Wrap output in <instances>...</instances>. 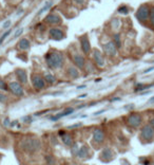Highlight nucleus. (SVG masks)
Here are the masks:
<instances>
[{
	"label": "nucleus",
	"instance_id": "obj_1",
	"mask_svg": "<svg viewBox=\"0 0 154 165\" xmlns=\"http://www.w3.org/2000/svg\"><path fill=\"white\" fill-rule=\"evenodd\" d=\"M45 59L49 68L53 69V70L61 68L63 66V64H65V56H63L62 53L57 50L49 51L45 54Z\"/></svg>",
	"mask_w": 154,
	"mask_h": 165
},
{
	"label": "nucleus",
	"instance_id": "obj_2",
	"mask_svg": "<svg viewBox=\"0 0 154 165\" xmlns=\"http://www.w3.org/2000/svg\"><path fill=\"white\" fill-rule=\"evenodd\" d=\"M21 146L22 150H24L28 154H35L41 148V142L38 140L37 138L34 136H29V138H25L21 141Z\"/></svg>",
	"mask_w": 154,
	"mask_h": 165
},
{
	"label": "nucleus",
	"instance_id": "obj_3",
	"mask_svg": "<svg viewBox=\"0 0 154 165\" xmlns=\"http://www.w3.org/2000/svg\"><path fill=\"white\" fill-rule=\"evenodd\" d=\"M135 16L140 22H145L149 20V16H150V7L147 4H142L137 9V12L135 14Z\"/></svg>",
	"mask_w": 154,
	"mask_h": 165
},
{
	"label": "nucleus",
	"instance_id": "obj_4",
	"mask_svg": "<svg viewBox=\"0 0 154 165\" xmlns=\"http://www.w3.org/2000/svg\"><path fill=\"white\" fill-rule=\"evenodd\" d=\"M128 123H129V125L131 127L133 128H137L139 127L140 125H142V122H143V118L142 115L139 114V113L137 112H131L129 115H128Z\"/></svg>",
	"mask_w": 154,
	"mask_h": 165
},
{
	"label": "nucleus",
	"instance_id": "obj_5",
	"mask_svg": "<svg viewBox=\"0 0 154 165\" xmlns=\"http://www.w3.org/2000/svg\"><path fill=\"white\" fill-rule=\"evenodd\" d=\"M140 138L146 142H152L154 140V130L150 125L143 126L140 130Z\"/></svg>",
	"mask_w": 154,
	"mask_h": 165
},
{
	"label": "nucleus",
	"instance_id": "obj_6",
	"mask_svg": "<svg viewBox=\"0 0 154 165\" xmlns=\"http://www.w3.org/2000/svg\"><path fill=\"white\" fill-rule=\"evenodd\" d=\"M102 49H104V52L107 56L115 57V56L117 55V50H118V49L116 48V46L114 45V42H113L112 40L105 43V45L102 46Z\"/></svg>",
	"mask_w": 154,
	"mask_h": 165
},
{
	"label": "nucleus",
	"instance_id": "obj_7",
	"mask_svg": "<svg viewBox=\"0 0 154 165\" xmlns=\"http://www.w3.org/2000/svg\"><path fill=\"white\" fill-rule=\"evenodd\" d=\"M99 159L101 160L102 162H111L113 159H114V151H113L112 148L110 147H106L102 149L101 154V157H99Z\"/></svg>",
	"mask_w": 154,
	"mask_h": 165
},
{
	"label": "nucleus",
	"instance_id": "obj_8",
	"mask_svg": "<svg viewBox=\"0 0 154 165\" xmlns=\"http://www.w3.org/2000/svg\"><path fill=\"white\" fill-rule=\"evenodd\" d=\"M92 56H93L94 63L96 64V66L101 67V68L105 67V65H106V60H105V57L101 51L95 49V50H93V52H92Z\"/></svg>",
	"mask_w": 154,
	"mask_h": 165
},
{
	"label": "nucleus",
	"instance_id": "obj_9",
	"mask_svg": "<svg viewBox=\"0 0 154 165\" xmlns=\"http://www.w3.org/2000/svg\"><path fill=\"white\" fill-rule=\"evenodd\" d=\"M9 88L12 91V93L15 94L16 96H22V95L24 94V91L22 86L17 82H10Z\"/></svg>",
	"mask_w": 154,
	"mask_h": 165
},
{
	"label": "nucleus",
	"instance_id": "obj_10",
	"mask_svg": "<svg viewBox=\"0 0 154 165\" xmlns=\"http://www.w3.org/2000/svg\"><path fill=\"white\" fill-rule=\"evenodd\" d=\"M32 84L36 90H41L45 87V82L43 79V77L38 75V74L32 75Z\"/></svg>",
	"mask_w": 154,
	"mask_h": 165
},
{
	"label": "nucleus",
	"instance_id": "obj_11",
	"mask_svg": "<svg viewBox=\"0 0 154 165\" xmlns=\"http://www.w3.org/2000/svg\"><path fill=\"white\" fill-rule=\"evenodd\" d=\"M79 41H80L81 51H83L84 54H89L90 52H91V45H90L88 35L80 36V38H79Z\"/></svg>",
	"mask_w": 154,
	"mask_h": 165
},
{
	"label": "nucleus",
	"instance_id": "obj_12",
	"mask_svg": "<svg viewBox=\"0 0 154 165\" xmlns=\"http://www.w3.org/2000/svg\"><path fill=\"white\" fill-rule=\"evenodd\" d=\"M49 35L54 40H61L65 38V33L58 28H51L49 31Z\"/></svg>",
	"mask_w": 154,
	"mask_h": 165
},
{
	"label": "nucleus",
	"instance_id": "obj_13",
	"mask_svg": "<svg viewBox=\"0 0 154 165\" xmlns=\"http://www.w3.org/2000/svg\"><path fill=\"white\" fill-rule=\"evenodd\" d=\"M45 21L47 22L49 25H59L61 24V21H62V19L60 18L59 15L55 14V13H52V14H49L47 17H45Z\"/></svg>",
	"mask_w": 154,
	"mask_h": 165
},
{
	"label": "nucleus",
	"instance_id": "obj_14",
	"mask_svg": "<svg viewBox=\"0 0 154 165\" xmlns=\"http://www.w3.org/2000/svg\"><path fill=\"white\" fill-rule=\"evenodd\" d=\"M105 132L104 130L101 129V128H96L94 131H93V140L94 142H96V143L98 144H101L102 142L105 141Z\"/></svg>",
	"mask_w": 154,
	"mask_h": 165
},
{
	"label": "nucleus",
	"instance_id": "obj_15",
	"mask_svg": "<svg viewBox=\"0 0 154 165\" xmlns=\"http://www.w3.org/2000/svg\"><path fill=\"white\" fill-rule=\"evenodd\" d=\"M73 61L75 64V66L79 69H83L84 66H86V59L79 53H77L73 56Z\"/></svg>",
	"mask_w": 154,
	"mask_h": 165
},
{
	"label": "nucleus",
	"instance_id": "obj_16",
	"mask_svg": "<svg viewBox=\"0 0 154 165\" xmlns=\"http://www.w3.org/2000/svg\"><path fill=\"white\" fill-rule=\"evenodd\" d=\"M15 73H16L17 78H18V81L20 82V84H27L28 74L24 69H17V70L15 71Z\"/></svg>",
	"mask_w": 154,
	"mask_h": 165
},
{
	"label": "nucleus",
	"instance_id": "obj_17",
	"mask_svg": "<svg viewBox=\"0 0 154 165\" xmlns=\"http://www.w3.org/2000/svg\"><path fill=\"white\" fill-rule=\"evenodd\" d=\"M89 151H90L89 146L83 145V146H81V147H79L78 153H77L76 157H78V158H80V159H84V158H87V157H88Z\"/></svg>",
	"mask_w": 154,
	"mask_h": 165
},
{
	"label": "nucleus",
	"instance_id": "obj_18",
	"mask_svg": "<svg viewBox=\"0 0 154 165\" xmlns=\"http://www.w3.org/2000/svg\"><path fill=\"white\" fill-rule=\"evenodd\" d=\"M69 77H71L72 79H76L79 77V71L76 67H69L68 70H66Z\"/></svg>",
	"mask_w": 154,
	"mask_h": 165
},
{
	"label": "nucleus",
	"instance_id": "obj_19",
	"mask_svg": "<svg viewBox=\"0 0 154 165\" xmlns=\"http://www.w3.org/2000/svg\"><path fill=\"white\" fill-rule=\"evenodd\" d=\"M61 138V141H62V143L65 144L66 146H71L74 144V141H73V136H72L71 135H69V133H65L63 136H60Z\"/></svg>",
	"mask_w": 154,
	"mask_h": 165
},
{
	"label": "nucleus",
	"instance_id": "obj_20",
	"mask_svg": "<svg viewBox=\"0 0 154 165\" xmlns=\"http://www.w3.org/2000/svg\"><path fill=\"white\" fill-rule=\"evenodd\" d=\"M30 47H31L30 40L27 39V38H21V39L19 40V42H18V48H19L20 50H22V51L29 50Z\"/></svg>",
	"mask_w": 154,
	"mask_h": 165
},
{
	"label": "nucleus",
	"instance_id": "obj_21",
	"mask_svg": "<svg viewBox=\"0 0 154 165\" xmlns=\"http://www.w3.org/2000/svg\"><path fill=\"white\" fill-rule=\"evenodd\" d=\"M153 85H143V84H142V82H138V84H136V86H135L134 91L135 92H142V91H143V90H148Z\"/></svg>",
	"mask_w": 154,
	"mask_h": 165
},
{
	"label": "nucleus",
	"instance_id": "obj_22",
	"mask_svg": "<svg viewBox=\"0 0 154 165\" xmlns=\"http://www.w3.org/2000/svg\"><path fill=\"white\" fill-rule=\"evenodd\" d=\"M43 79H45V82H47V84H50V85H53L54 82H56V77L51 73H45Z\"/></svg>",
	"mask_w": 154,
	"mask_h": 165
},
{
	"label": "nucleus",
	"instance_id": "obj_23",
	"mask_svg": "<svg viewBox=\"0 0 154 165\" xmlns=\"http://www.w3.org/2000/svg\"><path fill=\"white\" fill-rule=\"evenodd\" d=\"M113 42H114V45L116 46L117 49H119L122 47V39H120V35L118 33H116V34L113 35Z\"/></svg>",
	"mask_w": 154,
	"mask_h": 165
},
{
	"label": "nucleus",
	"instance_id": "obj_24",
	"mask_svg": "<svg viewBox=\"0 0 154 165\" xmlns=\"http://www.w3.org/2000/svg\"><path fill=\"white\" fill-rule=\"evenodd\" d=\"M63 117H66V114H65V112L63 111H61L59 113H57V114H55V115H52V117H50V120L51 121H53V122H56V121H58V120H60L61 118H63Z\"/></svg>",
	"mask_w": 154,
	"mask_h": 165
},
{
	"label": "nucleus",
	"instance_id": "obj_25",
	"mask_svg": "<svg viewBox=\"0 0 154 165\" xmlns=\"http://www.w3.org/2000/svg\"><path fill=\"white\" fill-rule=\"evenodd\" d=\"M52 7V2L51 1H49V2H47V3L45 4V6H43L41 9H40V11L38 12V15H41L42 13H45V11H48L49 9H50V7Z\"/></svg>",
	"mask_w": 154,
	"mask_h": 165
},
{
	"label": "nucleus",
	"instance_id": "obj_26",
	"mask_svg": "<svg viewBox=\"0 0 154 165\" xmlns=\"http://www.w3.org/2000/svg\"><path fill=\"white\" fill-rule=\"evenodd\" d=\"M118 13L122 15H128L129 14V7L127 6H120L118 7Z\"/></svg>",
	"mask_w": 154,
	"mask_h": 165
},
{
	"label": "nucleus",
	"instance_id": "obj_27",
	"mask_svg": "<svg viewBox=\"0 0 154 165\" xmlns=\"http://www.w3.org/2000/svg\"><path fill=\"white\" fill-rule=\"evenodd\" d=\"M45 162L48 163V165H55V163H56L55 158H54L53 156H45Z\"/></svg>",
	"mask_w": 154,
	"mask_h": 165
},
{
	"label": "nucleus",
	"instance_id": "obj_28",
	"mask_svg": "<svg viewBox=\"0 0 154 165\" xmlns=\"http://www.w3.org/2000/svg\"><path fill=\"white\" fill-rule=\"evenodd\" d=\"M78 149H79L78 145H77L76 143H74L73 145L71 146V154H73V156H76L77 153H78Z\"/></svg>",
	"mask_w": 154,
	"mask_h": 165
},
{
	"label": "nucleus",
	"instance_id": "obj_29",
	"mask_svg": "<svg viewBox=\"0 0 154 165\" xmlns=\"http://www.w3.org/2000/svg\"><path fill=\"white\" fill-rule=\"evenodd\" d=\"M149 20H150L151 25L154 28V7H152L150 9V16H149Z\"/></svg>",
	"mask_w": 154,
	"mask_h": 165
},
{
	"label": "nucleus",
	"instance_id": "obj_30",
	"mask_svg": "<svg viewBox=\"0 0 154 165\" xmlns=\"http://www.w3.org/2000/svg\"><path fill=\"white\" fill-rule=\"evenodd\" d=\"M120 25V21L118 18H114V19L112 20V27L114 28V29H118Z\"/></svg>",
	"mask_w": 154,
	"mask_h": 165
},
{
	"label": "nucleus",
	"instance_id": "obj_31",
	"mask_svg": "<svg viewBox=\"0 0 154 165\" xmlns=\"http://www.w3.org/2000/svg\"><path fill=\"white\" fill-rule=\"evenodd\" d=\"M10 33H11V31H10V30H9V31H6V32L4 33V34L2 35L1 37H0V46H1V43L3 42V41H4V39H6V38L7 37V36L10 35Z\"/></svg>",
	"mask_w": 154,
	"mask_h": 165
},
{
	"label": "nucleus",
	"instance_id": "obj_32",
	"mask_svg": "<svg viewBox=\"0 0 154 165\" xmlns=\"http://www.w3.org/2000/svg\"><path fill=\"white\" fill-rule=\"evenodd\" d=\"M0 90H4V91L7 90V85L3 79H0Z\"/></svg>",
	"mask_w": 154,
	"mask_h": 165
},
{
	"label": "nucleus",
	"instance_id": "obj_33",
	"mask_svg": "<svg viewBox=\"0 0 154 165\" xmlns=\"http://www.w3.org/2000/svg\"><path fill=\"white\" fill-rule=\"evenodd\" d=\"M22 33H24V29H22V28H19V29H18L16 32H15L14 37H15V38H16V37H19V36L21 35Z\"/></svg>",
	"mask_w": 154,
	"mask_h": 165
},
{
	"label": "nucleus",
	"instance_id": "obj_34",
	"mask_svg": "<svg viewBox=\"0 0 154 165\" xmlns=\"http://www.w3.org/2000/svg\"><path fill=\"white\" fill-rule=\"evenodd\" d=\"M6 100H7L6 95H4L3 93H1V92H0V103H6Z\"/></svg>",
	"mask_w": 154,
	"mask_h": 165
},
{
	"label": "nucleus",
	"instance_id": "obj_35",
	"mask_svg": "<svg viewBox=\"0 0 154 165\" xmlns=\"http://www.w3.org/2000/svg\"><path fill=\"white\" fill-rule=\"evenodd\" d=\"M10 25H11V20H7V21H6L3 24V29H7Z\"/></svg>",
	"mask_w": 154,
	"mask_h": 165
},
{
	"label": "nucleus",
	"instance_id": "obj_36",
	"mask_svg": "<svg viewBox=\"0 0 154 165\" xmlns=\"http://www.w3.org/2000/svg\"><path fill=\"white\" fill-rule=\"evenodd\" d=\"M79 126H81V123L74 124V125H72V126H69V129H74V128H77V127H79Z\"/></svg>",
	"mask_w": 154,
	"mask_h": 165
},
{
	"label": "nucleus",
	"instance_id": "obj_37",
	"mask_svg": "<svg viewBox=\"0 0 154 165\" xmlns=\"http://www.w3.org/2000/svg\"><path fill=\"white\" fill-rule=\"evenodd\" d=\"M149 125H150L151 127L153 128V130H154V118H150V121H149Z\"/></svg>",
	"mask_w": 154,
	"mask_h": 165
},
{
	"label": "nucleus",
	"instance_id": "obj_38",
	"mask_svg": "<svg viewBox=\"0 0 154 165\" xmlns=\"http://www.w3.org/2000/svg\"><path fill=\"white\" fill-rule=\"evenodd\" d=\"M153 70H154V67H150V68L146 69V70L143 71V73H149V72H151V71H153Z\"/></svg>",
	"mask_w": 154,
	"mask_h": 165
},
{
	"label": "nucleus",
	"instance_id": "obj_39",
	"mask_svg": "<svg viewBox=\"0 0 154 165\" xmlns=\"http://www.w3.org/2000/svg\"><path fill=\"white\" fill-rule=\"evenodd\" d=\"M119 100H122V97H113V99L111 100V102H119Z\"/></svg>",
	"mask_w": 154,
	"mask_h": 165
},
{
	"label": "nucleus",
	"instance_id": "obj_40",
	"mask_svg": "<svg viewBox=\"0 0 154 165\" xmlns=\"http://www.w3.org/2000/svg\"><path fill=\"white\" fill-rule=\"evenodd\" d=\"M24 122H27V123H29V122H31V121H32V118H31V117H25L24 118Z\"/></svg>",
	"mask_w": 154,
	"mask_h": 165
},
{
	"label": "nucleus",
	"instance_id": "obj_41",
	"mask_svg": "<svg viewBox=\"0 0 154 165\" xmlns=\"http://www.w3.org/2000/svg\"><path fill=\"white\" fill-rule=\"evenodd\" d=\"M65 133H66V131H65V130H59V131H58V136H63V135H65Z\"/></svg>",
	"mask_w": 154,
	"mask_h": 165
},
{
	"label": "nucleus",
	"instance_id": "obj_42",
	"mask_svg": "<svg viewBox=\"0 0 154 165\" xmlns=\"http://www.w3.org/2000/svg\"><path fill=\"white\" fill-rule=\"evenodd\" d=\"M105 111H106V109H102V110H101V111H97V112H95L94 114H95V115H97V114H101V113L105 112Z\"/></svg>",
	"mask_w": 154,
	"mask_h": 165
},
{
	"label": "nucleus",
	"instance_id": "obj_43",
	"mask_svg": "<svg viewBox=\"0 0 154 165\" xmlns=\"http://www.w3.org/2000/svg\"><path fill=\"white\" fill-rule=\"evenodd\" d=\"M86 85H81V86H77V89H83V88H86Z\"/></svg>",
	"mask_w": 154,
	"mask_h": 165
},
{
	"label": "nucleus",
	"instance_id": "obj_44",
	"mask_svg": "<svg viewBox=\"0 0 154 165\" xmlns=\"http://www.w3.org/2000/svg\"><path fill=\"white\" fill-rule=\"evenodd\" d=\"M133 107H134V106H133V105L131 104V105H126L124 108H125V109H127V108H133Z\"/></svg>",
	"mask_w": 154,
	"mask_h": 165
},
{
	"label": "nucleus",
	"instance_id": "obj_45",
	"mask_svg": "<svg viewBox=\"0 0 154 165\" xmlns=\"http://www.w3.org/2000/svg\"><path fill=\"white\" fill-rule=\"evenodd\" d=\"M149 103H150V104H153V103H154V96H152L150 100H149Z\"/></svg>",
	"mask_w": 154,
	"mask_h": 165
},
{
	"label": "nucleus",
	"instance_id": "obj_46",
	"mask_svg": "<svg viewBox=\"0 0 154 165\" xmlns=\"http://www.w3.org/2000/svg\"><path fill=\"white\" fill-rule=\"evenodd\" d=\"M9 122H10L9 118H6V121H4V125H6V124H7V125H9Z\"/></svg>",
	"mask_w": 154,
	"mask_h": 165
},
{
	"label": "nucleus",
	"instance_id": "obj_47",
	"mask_svg": "<svg viewBox=\"0 0 154 165\" xmlns=\"http://www.w3.org/2000/svg\"><path fill=\"white\" fill-rule=\"evenodd\" d=\"M87 95H88V94H83V95H80V96H79V97H86Z\"/></svg>",
	"mask_w": 154,
	"mask_h": 165
}]
</instances>
